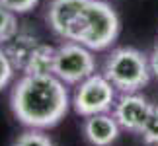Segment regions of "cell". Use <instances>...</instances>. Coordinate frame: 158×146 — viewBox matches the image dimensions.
Here are the masks:
<instances>
[{"label": "cell", "instance_id": "obj_14", "mask_svg": "<svg viewBox=\"0 0 158 146\" xmlns=\"http://www.w3.org/2000/svg\"><path fill=\"white\" fill-rule=\"evenodd\" d=\"M14 72H16V68H14V64H12V60L8 59L4 47H0V92L12 82Z\"/></svg>", "mask_w": 158, "mask_h": 146}, {"label": "cell", "instance_id": "obj_9", "mask_svg": "<svg viewBox=\"0 0 158 146\" xmlns=\"http://www.w3.org/2000/svg\"><path fill=\"white\" fill-rule=\"evenodd\" d=\"M39 45V39L31 33H26V31H18L14 37H12L8 43L4 45V51L8 55V59L12 60L16 70H23L29 55L33 53V49Z\"/></svg>", "mask_w": 158, "mask_h": 146}, {"label": "cell", "instance_id": "obj_11", "mask_svg": "<svg viewBox=\"0 0 158 146\" xmlns=\"http://www.w3.org/2000/svg\"><path fill=\"white\" fill-rule=\"evenodd\" d=\"M18 31H20V29H18L16 12L6 8L4 4H0V47H4Z\"/></svg>", "mask_w": 158, "mask_h": 146}, {"label": "cell", "instance_id": "obj_10", "mask_svg": "<svg viewBox=\"0 0 158 146\" xmlns=\"http://www.w3.org/2000/svg\"><path fill=\"white\" fill-rule=\"evenodd\" d=\"M55 49L51 45L39 43L33 49V53L29 55L26 66H23V74H31V76H45V74H53L55 68Z\"/></svg>", "mask_w": 158, "mask_h": 146}, {"label": "cell", "instance_id": "obj_1", "mask_svg": "<svg viewBox=\"0 0 158 146\" xmlns=\"http://www.w3.org/2000/svg\"><path fill=\"white\" fill-rule=\"evenodd\" d=\"M14 117L27 129H53L64 119L70 107L66 84L55 74H23L10 94Z\"/></svg>", "mask_w": 158, "mask_h": 146}, {"label": "cell", "instance_id": "obj_12", "mask_svg": "<svg viewBox=\"0 0 158 146\" xmlns=\"http://www.w3.org/2000/svg\"><path fill=\"white\" fill-rule=\"evenodd\" d=\"M12 146H55L41 129H27L14 140Z\"/></svg>", "mask_w": 158, "mask_h": 146}, {"label": "cell", "instance_id": "obj_13", "mask_svg": "<svg viewBox=\"0 0 158 146\" xmlns=\"http://www.w3.org/2000/svg\"><path fill=\"white\" fill-rule=\"evenodd\" d=\"M141 136H143V142L147 146H158V105H154L148 121L144 123Z\"/></svg>", "mask_w": 158, "mask_h": 146}, {"label": "cell", "instance_id": "obj_15", "mask_svg": "<svg viewBox=\"0 0 158 146\" xmlns=\"http://www.w3.org/2000/svg\"><path fill=\"white\" fill-rule=\"evenodd\" d=\"M0 4H4L16 14H27L39 4V0H0Z\"/></svg>", "mask_w": 158, "mask_h": 146}, {"label": "cell", "instance_id": "obj_7", "mask_svg": "<svg viewBox=\"0 0 158 146\" xmlns=\"http://www.w3.org/2000/svg\"><path fill=\"white\" fill-rule=\"evenodd\" d=\"M84 2L86 0H51L47 6V23L63 41L69 39Z\"/></svg>", "mask_w": 158, "mask_h": 146}, {"label": "cell", "instance_id": "obj_5", "mask_svg": "<svg viewBox=\"0 0 158 146\" xmlns=\"http://www.w3.org/2000/svg\"><path fill=\"white\" fill-rule=\"evenodd\" d=\"M117 90L104 74L88 76L86 80L76 84L72 95V107L80 117H90L96 113H107L117 99Z\"/></svg>", "mask_w": 158, "mask_h": 146}, {"label": "cell", "instance_id": "obj_4", "mask_svg": "<svg viewBox=\"0 0 158 146\" xmlns=\"http://www.w3.org/2000/svg\"><path fill=\"white\" fill-rule=\"evenodd\" d=\"M96 72L94 51L74 41H63L55 49L53 74L66 86H76Z\"/></svg>", "mask_w": 158, "mask_h": 146}, {"label": "cell", "instance_id": "obj_6", "mask_svg": "<svg viewBox=\"0 0 158 146\" xmlns=\"http://www.w3.org/2000/svg\"><path fill=\"white\" fill-rule=\"evenodd\" d=\"M111 109H113L111 115L115 117V121L119 123L121 129L141 135L143 127L148 121L154 105L143 94L129 92V94H121L117 99H115Z\"/></svg>", "mask_w": 158, "mask_h": 146}, {"label": "cell", "instance_id": "obj_3", "mask_svg": "<svg viewBox=\"0 0 158 146\" xmlns=\"http://www.w3.org/2000/svg\"><path fill=\"white\" fill-rule=\"evenodd\" d=\"M104 76L121 94L139 92L150 82L148 57L135 47H117L106 57Z\"/></svg>", "mask_w": 158, "mask_h": 146}, {"label": "cell", "instance_id": "obj_8", "mask_svg": "<svg viewBox=\"0 0 158 146\" xmlns=\"http://www.w3.org/2000/svg\"><path fill=\"white\" fill-rule=\"evenodd\" d=\"M119 123L109 113H96L84 117L82 132L92 146H111L119 138Z\"/></svg>", "mask_w": 158, "mask_h": 146}, {"label": "cell", "instance_id": "obj_2", "mask_svg": "<svg viewBox=\"0 0 158 146\" xmlns=\"http://www.w3.org/2000/svg\"><path fill=\"white\" fill-rule=\"evenodd\" d=\"M119 16L106 0H86L66 41H74L90 51H106L119 35Z\"/></svg>", "mask_w": 158, "mask_h": 146}, {"label": "cell", "instance_id": "obj_16", "mask_svg": "<svg viewBox=\"0 0 158 146\" xmlns=\"http://www.w3.org/2000/svg\"><path fill=\"white\" fill-rule=\"evenodd\" d=\"M148 64H150V72H152V76L158 78V45L152 49V53L148 55Z\"/></svg>", "mask_w": 158, "mask_h": 146}]
</instances>
